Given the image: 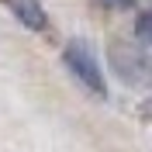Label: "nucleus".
<instances>
[{"label": "nucleus", "mask_w": 152, "mask_h": 152, "mask_svg": "<svg viewBox=\"0 0 152 152\" xmlns=\"http://www.w3.org/2000/svg\"><path fill=\"white\" fill-rule=\"evenodd\" d=\"M135 31H138V38H142L145 45L152 48V10H145L142 18H138V24H135Z\"/></svg>", "instance_id": "nucleus-3"}, {"label": "nucleus", "mask_w": 152, "mask_h": 152, "mask_svg": "<svg viewBox=\"0 0 152 152\" xmlns=\"http://www.w3.org/2000/svg\"><path fill=\"white\" fill-rule=\"evenodd\" d=\"M100 4H107V7H128L132 0H100Z\"/></svg>", "instance_id": "nucleus-4"}, {"label": "nucleus", "mask_w": 152, "mask_h": 152, "mask_svg": "<svg viewBox=\"0 0 152 152\" xmlns=\"http://www.w3.org/2000/svg\"><path fill=\"white\" fill-rule=\"evenodd\" d=\"M66 66H69V73L80 80V83L90 90L94 97H104L107 94V83H104V73H100V66H97V59H94V52L83 45V42H69L66 45Z\"/></svg>", "instance_id": "nucleus-1"}, {"label": "nucleus", "mask_w": 152, "mask_h": 152, "mask_svg": "<svg viewBox=\"0 0 152 152\" xmlns=\"http://www.w3.org/2000/svg\"><path fill=\"white\" fill-rule=\"evenodd\" d=\"M14 14H18V21H24L28 28H35V31H42L48 24L45 21V10H42V4L38 0H4Z\"/></svg>", "instance_id": "nucleus-2"}]
</instances>
